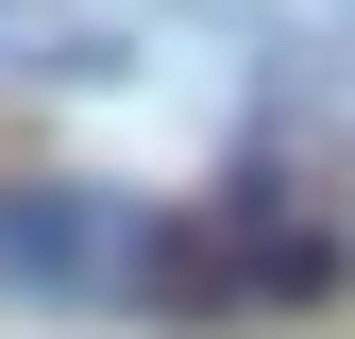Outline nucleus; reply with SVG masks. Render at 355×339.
Returning <instances> with one entry per match:
<instances>
[{
	"instance_id": "nucleus-1",
	"label": "nucleus",
	"mask_w": 355,
	"mask_h": 339,
	"mask_svg": "<svg viewBox=\"0 0 355 339\" xmlns=\"http://www.w3.org/2000/svg\"><path fill=\"white\" fill-rule=\"evenodd\" d=\"M102 238H119V204L17 187V204H0V288H136V254H102Z\"/></svg>"
}]
</instances>
